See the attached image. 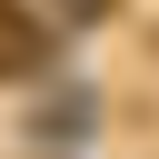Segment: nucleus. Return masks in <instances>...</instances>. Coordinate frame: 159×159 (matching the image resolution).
Wrapping results in <instances>:
<instances>
[{"mask_svg":"<svg viewBox=\"0 0 159 159\" xmlns=\"http://www.w3.org/2000/svg\"><path fill=\"white\" fill-rule=\"evenodd\" d=\"M40 60H50V40H40V30L0 0V70H40Z\"/></svg>","mask_w":159,"mask_h":159,"instance_id":"nucleus-1","label":"nucleus"},{"mask_svg":"<svg viewBox=\"0 0 159 159\" xmlns=\"http://www.w3.org/2000/svg\"><path fill=\"white\" fill-rule=\"evenodd\" d=\"M70 10H80V20H89V10H109V0H70Z\"/></svg>","mask_w":159,"mask_h":159,"instance_id":"nucleus-2","label":"nucleus"}]
</instances>
